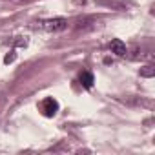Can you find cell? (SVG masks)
Returning a JSON list of instances; mask_svg holds the SVG:
<instances>
[{"mask_svg":"<svg viewBox=\"0 0 155 155\" xmlns=\"http://www.w3.org/2000/svg\"><path fill=\"white\" fill-rule=\"evenodd\" d=\"M38 110L42 111L44 117H55L57 111H58V102H57L53 97H46L44 101H40Z\"/></svg>","mask_w":155,"mask_h":155,"instance_id":"obj_1","label":"cell"},{"mask_svg":"<svg viewBox=\"0 0 155 155\" xmlns=\"http://www.w3.org/2000/svg\"><path fill=\"white\" fill-rule=\"evenodd\" d=\"M40 28L42 29H46V31H53V33H57V31H64L66 28H68V20L66 18H49V20H44V22H40Z\"/></svg>","mask_w":155,"mask_h":155,"instance_id":"obj_2","label":"cell"},{"mask_svg":"<svg viewBox=\"0 0 155 155\" xmlns=\"http://www.w3.org/2000/svg\"><path fill=\"white\" fill-rule=\"evenodd\" d=\"M110 49H111V53H115V55H119V57H124V55L128 53L126 44H124L120 38H113V40L110 42Z\"/></svg>","mask_w":155,"mask_h":155,"instance_id":"obj_3","label":"cell"},{"mask_svg":"<svg viewBox=\"0 0 155 155\" xmlns=\"http://www.w3.org/2000/svg\"><path fill=\"white\" fill-rule=\"evenodd\" d=\"M79 82H81V86H82V88L91 90V88H93V82H95L93 73H90V71H82V73H81V77H79Z\"/></svg>","mask_w":155,"mask_h":155,"instance_id":"obj_4","label":"cell"},{"mask_svg":"<svg viewBox=\"0 0 155 155\" xmlns=\"http://www.w3.org/2000/svg\"><path fill=\"white\" fill-rule=\"evenodd\" d=\"M155 75V66L153 64H148L144 68H140V77H146V79H151Z\"/></svg>","mask_w":155,"mask_h":155,"instance_id":"obj_5","label":"cell"},{"mask_svg":"<svg viewBox=\"0 0 155 155\" xmlns=\"http://www.w3.org/2000/svg\"><path fill=\"white\" fill-rule=\"evenodd\" d=\"M15 57H17V55H15V51H9V53L4 57V62H6V64H9V62H13V60H15Z\"/></svg>","mask_w":155,"mask_h":155,"instance_id":"obj_6","label":"cell"}]
</instances>
